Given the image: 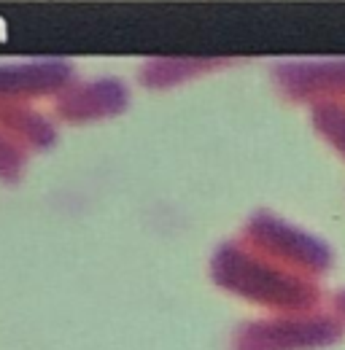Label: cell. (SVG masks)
<instances>
[{"mask_svg":"<svg viewBox=\"0 0 345 350\" xmlns=\"http://www.w3.org/2000/svg\"><path fill=\"white\" fill-rule=\"evenodd\" d=\"M248 232H251V237L257 243L267 245L272 254H281V256L294 259V262L313 264V269L318 264L327 262V256H329L327 248L316 237L300 232L297 226H289L286 221L272 219V216H259V219H254L251 226H248Z\"/></svg>","mask_w":345,"mask_h":350,"instance_id":"cell-1","label":"cell"},{"mask_svg":"<svg viewBox=\"0 0 345 350\" xmlns=\"http://www.w3.org/2000/svg\"><path fill=\"white\" fill-rule=\"evenodd\" d=\"M275 73L297 97H345V62H286Z\"/></svg>","mask_w":345,"mask_h":350,"instance_id":"cell-2","label":"cell"},{"mask_svg":"<svg viewBox=\"0 0 345 350\" xmlns=\"http://www.w3.org/2000/svg\"><path fill=\"white\" fill-rule=\"evenodd\" d=\"M125 100H127V89L122 81L100 79V81H86L79 87L65 89L60 94L57 108L68 119H89V116L119 111L125 105Z\"/></svg>","mask_w":345,"mask_h":350,"instance_id":"cell-3","label":"cell"},{"mask_svg":"<svg viewBox=\"0 0 345 350\" xmlns=\"http://www.w3.org/2000/svg\"><path fill=\"white\" fill-rule=\"evenodd\" d=\"M68 81V68L62 62H22L0 65V100H22L33 92L57 89Z\"/></svg>","mask_w":345,"mask_h":350,"instance_id":"cell-4","label":"cell"},{"mask_svg":"<svg viewBox=\"0 0 345 350\" xmlns=\"http://www.w3.org/2000/svg\"><path fill=\"white\" fill-rule=\"evenodd\" d=\"M316 124L345 154V105L327 100L316 108Z\"/></svg>","mask_w":345,"mask_h":350,"instance_id":"cell-5","label":"cell"},{"mask_svg":"<svg viewBox=\"0 0 345 350\" xmlns=\"http://www.w3.org/2000/svg\"><path fill=\"white\" fill-rule=\"evenodd\" d=\"M19 165H22V151H19V146L11 140L8 132L0 130V173L16 175Z\"/></svg>","mask_w":345,"mask_h":350,"instance_id":"cell-6","label":"cell"}]
</instances>
